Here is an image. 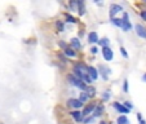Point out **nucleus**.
Here are the masks:
<instances>
[{
  "label": "nucleus",
  "instance_id": "obj_31",
  "mask_svg": "<svg viewBox=\"0 0 146 124\" xmlns=\"http://www.w3.org/2000/svg\"><path fill=\"white\" fill-rule=\"evenodd\" d=\"M141 18L146 21V11H142V12H141Z\"/></svg>",
  "mask_w": 146,
  "mask_h": 124
},
{
  "label": "nucleus",
  "instance_id": "obj_17",
  "mask_svg": "<svg viewBox=\"0 0 146 124\" xmlns=\"http://www.w3.org/2000/svg\"><path fill=\"white\" fill-rule=\"evenodd\" d=\"M65 56H67V57H75L76 56V52H75L72 48H67V49H65Z\"/></svg>",
  "mask_w": 146,
  "mask_h": 124
},
{
  "label": "nucleus",
  "instance_id": "obj_9",
  "mask_svg": "<svg viewBox=\"0 0 146 124\" xmlns=\"http://www.w3.org/2000/svg\"><path fill=\"white\" fill-rule=\"evenodd\" d=\"M135 30H136V34H137L140 38L146 39V29L143 27L142 25H136L135 26Z\"/></svg>",
  "mask_w": 146,
  "mask_h": 124
},
{
  "label": "nucleus",
  "instance_id": "obj_23",
  "mask_svg": "<svg viewBox=\"0 0 146 124\" xmlns=\"http://www.w3.org/2000/svg\"><path fill=\"white\" fill-rule=\"evenodd\" d=\"M78 5H79V14L80 16H83L84 14V5H82V1H78Z\"/></svg>",
  "mask_w": 146,
  "mask_h": 124
},
{
  "label": "nucleus",
  "instance_id": "obj_11",
  "mask_svg": "<svg viewBox=\"0 0 146 124\" xmlns=\"http://www.w3.org/2000/svg\"><path fill=\"white\" fill-rule=\"evenodd\" d=\"M88 41L91 43V44H96V43H98V35H97L96 31H92V32L88 35Z\"/></svg>",
  "mask_w": 146,
  "mask_h": 124
},
{
  "label": "nucleus",
  "instance_id": "obj_22",
  "mask_svg": "<svg viewBox=\"0 0 146 124\" xmlns=\"http://www.w3.org/2000/svg\"><path fill=\"white\" fill-rule=\"evenodd\" d=\"M111 22H113L115 26H118V27H121V19L115 18V17H114V19H111Z\"/></svg>",
  "mask_w": 146,
  "mask_h": 124
},
{
  "label": "nucleus",
  "instance_id": "obj_2",
  "mask_svg": "<svg viewBox=\"0 0 146 124\" xmlns=\"http://www.w3.org/2000/svg\"><path fill=\"white\" fill-rule=\"evenodd\" d=\"M98 71H100V74H101V76H102V79L104 80H108L109 76H110V74H111V69L110 67H108L106 65H100Z\"/></svg>",
  "mask_w": 146,
  "mask_h": 124
},
{
  "label": "nucleus",
  "instance_id": "obj_8",
  "mask_svg": "<svg viewBox=\"0 0 146 124\" xmlns=\"http://www.w3.org/2000/svg\"><path fill=\"white\" fill-rule=\"evenodd\" d=\"M123 11V8H121V5H118V4H111L110 5V17L111 19H114V16H115L116 13H119V12Z\"/></svg>",
  "mask_w": 146,
  "mask_h": 124
},
{
  "label": "nucleus",
  "instance_id": "obj_5",
  "mask_svg": "<svg viewBox=\"0 0 146 124\" xmlns=\"http://www.w3.org/2000/svg\"><path fill=\"white\" fill-rule=\"evenodd\" d=\"M113 107L115 109L116 111H119L120 114H129V109H127L123 103H119V102H114L113 103Z\"/></svg>",
  "mask_w": 146,
  "mask_h": 124
},
{
  "label": "nucleus",
  "instance_id": "obj_13",
  "mask_svg": "<svg viewBox=\"0 0 146 124\" xmlns=\"http://www.w3.org/2000/svg\"><path fill=\"white\" fill-rule=\"evenodd\" d=\"M71 48L74 50H78V49H80V48H82V44H80V41H79V39H78V38L71 39Z\"/></svg>",
  "mask_w": 146,
  "mask_h": 124
},
{
  "label": "nucleus",
  "instance_id": "obj_6",
  "mask_svg": "<svg viewBox=\"0 0 146 124\" xmlns=\"http://www.w3.org/2000/svg\"><path fill=\"white\" fill-rule=\"evenodd\" d=\"M67 106H70L72 109H80L83 106V103L79 101V98H70L67 101Z\"/></svg>",
  "mask_w": 146,
  "mask_h": 124
},
{
  "label": "nucleus",
  "instance_id": "obj_12",
  "mask_svg": "<svg viewBox=\"0 0 146 124\" xmlns=\"http://www.w3.org/2000/svg\"><path fill=\"white\" fill-rule=\"evenodd\" d=\"M70 114H71V116H72V118H74L76 121H82L83 119H84V118H83V114L80 113V111H78V110L71 111V113H70Z\"/></svg>",
  "mask_w": 146,
  "mask_h": 124
},
{
  "label": "nucleus",
  "instance_id": "obj_30",
  "mask_svg": "<svg viewBox=\"0 0 146 124\" xmlns=\"http://www.w3.org/2000/svg\"><path fill=\"white\" fill-rule=\"evenodd\" d=\"M93 120H94V118H93V116H91V118L86 119V120H84V123H92Z\"/></svg>",
  "mask_w": 146,
  "mask_h": 124
},
{
  "label": "nucleus",
  "instance_id": "obj_29",
  "mask_svg": "<svg viewBox=\"0 0 146 124\" xmlns=\"http://www.w3.org/2000/svg\"><path fill=\"white\" fill-rule=\"evenodd\" d=\"M97 52H98V50H97L96 47H92L91 48V53H92V54H97Z\"/></svg>",
  "mask_w": 146,
  "mask_h": 124
},
{
  "label": "nucleus",
  "instance_id": "obj_32",
  "mask_svg": "<svg viewBox=\"0 0 146 124\" xmlns=\"http://www.w3.org/2000/svg\"><path fill=\"white\" fill-rule=\"evenodd\" d=\"M142 80H143V82H145V83H146V72H145V74H143V75H142Z\"/></svg>",
  "mask_w": 146,
  "mask_h": 124
},
{
  "label": "nucleus",
  "instance_id": "obj_1",
  "mask_svg": "<svg viewBox=\"0 0 146 124\" xmlns=\"http://www.w3.org/2000/svg\"><path fill=\"white\" fill-rule=\"evenodd\" d=\"M67 82H69L71 86H74V87H76V88H79L82 92H86L87 88H88V86H87L86 83L83 82V80L78 79V78L75 76L74 74H70L69 76H67Z\"/></svg>",
  "mask_w": 146,
  "mask_h": 124
},
{
  "label": "nucleus",
  "instance_id": "obj_19",
  "mask_svg": "<svg viewBox=\"0 0 146 124\" xmlns=\"http://www.w3.org/2000/svg\"><path fill=\"white\" fill-rule=\"evenodd\" d=\"M88 94H87V92H82V93H80V96H79V101L82 102V103H84V102L86 101H88Z\"/></svg>",
  "mask_w": 146,
  "mask_h": 124
},
{
  "label": "nucleus",
  "instance_id": "obj_15",
  "mask_svg": "<svg viewBox=\"0 0 146 124\" xmlns=\"http://www.w3.org/2000/svg\"><path fill=\"white\" fill-rule=\"evenodd\" d=\"M98 44L102 45V48H106L110 45V40H109L108 38H102L101 40H98Z\"/></svg>",
  "mask_w": 146,
  "mask_h": 124
},
{
  "label": "nucleus",
  "instance_id": "obj_4",
  "mask_svg": "<svg viewBox=\"0 0 146 124\" xmlns=\"http://www.w3.org/2000/svg\"><path fill=\"white\" fill-rule=\"evenodd\" d=\"M102 57L105 58L106 61H111L114 58V52L111 50L110 47H106V48H102Z\"/></svg>",
  "mask_w": 146,
  "mask_h": 124
},
{
  "label": "nucleus",
  "instance_id": "obj_25",
  "mask_svg": "<svg viewBox=\"0 0 146 124\" xmlns=\"http://www.w3.org/2000/svg\"><path fill=\"white\" fill-rule=\"evenodd\" d=\"M123 89H124V92H125V93L128 92V80L127 79L124 80V83H123Z\"/></svg>",
  "mask_w": 146,
  "mask_h": 124
},
{
  "label": "nucleus",
  "instance_id": "obj_10",
  "mask_svg": "<svg viewBox=\"0 0 146 124\" xmlns=\"http://www.w3.org/2000/svg\"><path fill=\"white\" fill-rule=\"evenodd\" d=\"M94 109H96V105H93V103H91V105L86 106V107H84V110H83V113H82V114H83V118L88 116L89 114H93Z\"/></svg>",
  "mask_w": 146,
  "mask_h": 124
},
{
  "label": "nucleus",
  "instance_id": "obj_18",
  "mask_svg": "<svg viewBox=\"0 0 146 124\" xmlns=\"http://www.w3.org/2000/svg\"><path fill=\"white\" fill-rule=\"evenodd\" d=\"M86 92H87V94H88L89 98H92V97L96 96V88H92V87H88Z\"/></svg>",
  "mask_w": 146,
  "mask_h": 124
},
{
  "label": "nucleus",
  "instance_id": "obj_21",
  "mask_svg": "<svg viewBox=\"0 0 146 124\" xmlns=\"http://www.w3.org/2000/svg\"><path fill=\"white\" fill-rule=\"evenodd\" d=\"M110 96H111L110 91L104 92V93H102V99H104V101H108V99H110Z\"/></svg>",
  "mask_w": 146,
  "mask_h": 124
},
{
  "label": "nucleus",
  "instance_id": "obj_26",
  "mask_svg": "<svg viewBox=\"0 0 146 124\" xmlns=\"http://www.w3.org/2000/svg\"><path fill=\"white\" fill-rule=\"evenodd\" d=\"M120 52H121V56H123V57H124V58H128V53H127V50L124 49V48H123V47H121V48H120Z\"/></svg>",
  "mask_w": 146,
  "mask_h": 124
},
{
  "label": "nucleus",
  "instance_id": "obj_16",
  "mask_svg": "<svg viewBox=\"0 0 146 124\" xmlns=\"http://www.w3.org/2000/svg\"><path fill=\"white\" fill-rule=\"evenodd\" d=\"M102 111H104V107H102V106H96V109H94L92 116H93V118H96V116H100L102 114Z\"/></svg>",
  "mask_w": 146,
  "mask_h": 124
},
{
  "label": "nucleus",
  "instance_id": "obj_28",
  "mask_svg": "<svg viewBox=\"0 0 146 124\" xmlns=\"http://www.w3.org/2000/svg\"><path fill=\"white\" fill-rule=\"evenodd\" d=\"M58 45H60L61 48H64V49H67V45H66V43H64V41H60V43H58Z\"/></svg>",
  "mask_w": 146,
  "mask_h": 124
},
{
  "label": "nucleus",
  "instance_id": "obj_7",
  "mask_svg": "<svg viewBox=\"0 0 146 124\" xmlns=\"http://www.w3.org/2000/svg\"><path fill=\"white\" fill-rule=\"evenodd\" d=\"M87 72H88V75L91 76L92 80H96L98 78V70L93 66H87Z\"/></svg>",
  "mask_w": 146,
  "mask_h": 124
},
{
  "label": "nucleus",
  "instance_id": "obj_14",
  "mask_svg": "<svg viewBox=\"0 0 146 124\" xmlns=\"http://www.w3.org/2000/svg\"><path fill=\"white\" fill-rule=\"evenodd\" d=\"M116 123H118V124H131V121L128 120V118L125 115H121V116H119V118H118Z\"/></svg>",
  "mask_w": 146,
  "mask_h": 124
},
{
  "label": "nucleus",
  "instance_id": "obj_27",
  "mask_svg": "<svg viewBox=\"0 0 146 124\" xmlns=\"http://www.w3.org/2000/svg\"><path fill=\"white\" fill-rule=\"evenodd\" d=\"M123 105L125 106V107H127V109H129V110H132V103H131L129 101H125V102H124V103H123Z\"/></svg>",
  "mask_w": 146,
  "mask_h": 124
},
{
  "label": "nucleus",
  "instance_id": "obj_33",
  "mask_svg": "<svg viewBox=\"0 0 146 124\" xmlns=\"http://www.w3.org/2000/svg\"><path fill=\"white\" fill-rule=\"evenodd\" d=\"M100 124H106V123H105V121H101V123H100Z\"/></svg>",
  "mask_w": 146,
  "mask_h": 124
},
{
  "label": "nucleus",
  "instance_id": "obj_3",
  "mask_svg": "<svg viewBox=\"0 0 146 124\" xmlns=\"http://www.w3.org/2000/svg\"><path fill=\"white\" fill-rule=\"evenodd\" d=\"M121 29H123L124 31H129L131 29H132V23H131V21H129L128 13L123 14V18H121Z\"/></svg>",
  "mask_w": 146,
  "mask_h": 124
},
{
  "label": "nucleus",
  "instance_id": "obj_20",
  "mask_svg": "<svg viewBox=\"0 0 146 124\" xmlns=\"http://www.w3.org/2000/svg\"><path fill=\"white\" fill-rule=\"evenodd\" d=\"M56 26H57V29H58V31H60V32H62V31L65 30V25H64V22H62V21H57V22H56Z\"/></svg>",
  "mask_w": 146,
  "mask_h": 124
},
{
  "label": "nucleus",
  "instance_id": "obj_24",
  "mask_svg": "<svg viewBox=\"0 0 146 124\" xmlns=\"http://www.w3.org/2000/svg\"><path fill=\"white\" fill-rule=\"evenodd\" d=\"M66 19H67V22H71V23H75V22H76V19H75L74 17H71L70 14H66Z\"/></svg>",
  "mask_w": 146,
  "mask_h": 124
}]
</instances>
